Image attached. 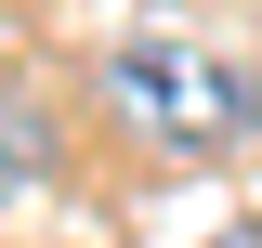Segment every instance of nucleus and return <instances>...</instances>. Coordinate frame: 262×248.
Instances as JSON below:
<instances>
[{
  "instance_id": "nucleus-1",
  "label": "nucleus",
  "mask_w": 262,
  "mask_h": 248,
  "mask_svg": "<svg viewBox=\"0 0 262 248\" xmlns=\"http://www.w3.org/2000/svg\"><path fill=\"white\" fill-rule=\"evenodd\" d=\"M105 92L158 131V144H184V157L236 144V131H249V105H262V92H249V65L196 53V39H131V53H105Z\"/></svg>"
},
{
  "instance_id": "nucleus-2",
  "label": "nucleus",
  "mask_w": 262,
  "mask_h": 248,
  "mask_svg": "<svg viewBox=\"0 0 262 248\" xmlns=\"http://www.w3.org/2000/svg\"><path fill=\"white\" fill-rule=\"evenodd\" d=\"M39 170H53V118L39 105H0V196H27Z\"/></svg>"
},
{
  "instance_id": "nucleus-3",
  "label": "nucleus",
  "mask_w": 262,
  "mask_h": 248,
  "mask_svg": "<svg viewBox=\"0 0 262 248\" xmlns=\"http://www.w3.org/2000/svg\"><path fill=\"white\" fill-rule=\"evenodd\" d=\"M210 248H262V222H223V235H210Z\"/></svg>"
}]
</instances>
